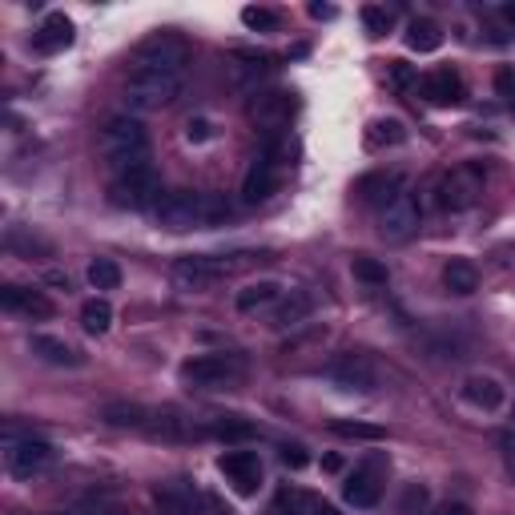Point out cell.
<instances>
[{
    "instance_id": "cell-39",
    "label": "cell",
    "mask_w": 515,
    "mask_h": 515,
    "mask_svg": "<svg viewBox=\"0 0 515 515\" xmlns=\"http://www.w3.org/2000/svg\"><path fill=\"white\" fill-rule=\"evenodd\" d=\"M387 77H391V85H395L399 93L415 85V69H411L407 61H391V64H387Z\"/></svg>"
},
{
    "instance_id": "cell-18",
    "label": "cell",
    "mask_w": 515,
    "mask_h": 515,
    "mask_svg": "<svg viewBox=\"0 0 515 515\" xmlns=\"http://www.w3.org/2000/svg\"><path fill=\"white\" fill-rule=\"evenodd\" d=\"M0 302H5V311L25 314V318H53V302L41 290H29V286H5L0 290Z\"/></svg>"
},
{
    "instance_id": "cell-41",
    "label": "cell",
    "mask_w": 515,
    "mask_h": 515,
    "mask_svg": "<svg viewBox=\"0 0 515 515\" xmlns=\"http://www.w3.org/2000/svg\"><path fill=\"white\" fill-rule=\"evenodd\" d=\"M495 93H500V97H515V69L511 64H503V69L495 73Z\"/></svg>"
},
{
    "instance_id": "cell-46",
    "label": "cell",
    "mask_w": 515,
    "mask_h": 515,
    "mask_svg": "<svg viewBox=\"0 0 515 515\" xmlns=\"http://www.w3.org/2000/svg\"><path fill=\"white\" fill-rule=\"evenodd\" d=\"M503 21L515 25V5H503Z\"/></svg>"
},
{
    "instance_id": "cell-15",
    "label": "cell",
    "mask_w": 515,
    "mask_h": 515,
    "mask_svg": "<svg viewBox=\"0 0 515 515\" xmlns=\"http://www.w3.org/2000/svg\"><path fill=\"white\" fill-rule=\"evenodd\" d=\"M278 182H282V170H278L270 157H258L254 165H250V173H246V182H242V202H266L270 193L278 190Z\"/></svg>"
},
{
    "instance_id": "cell-37",
    "label": "cell",
    "mask_w": 515,
    "mask_h": 515,
    "mask_svg": "<svg viewBox=\"0 0 515 515\" xmlns=\"http://www.w3.org/2000/svg\"><path fill=\"white\" fill-rule=\"evenodd\" d=\"M427 503H431V491H427V487H423V483H407V491H402V500H399V511H402V515H423Z\"/></svg>"
},
{
    "instance_id": "cell-23",
    "label": "cell",
    "mask_w": 515,
    "mask_h": 515,
    "mask_svg": "<svg viewBox=\"0 0 515 515\" xmlns=\"http://www.w3.org/2000/svg\"><path fill=\"white\" fill-rule=\"evenodd\" d=\"M463 399L480 411H495L503 402V387H500V379H491V374H471V379L463 382Z\"/></svg>"
},
{
    "instance_id": "cell-25",
    "label": "cell",
    "mask_w": 515,
    "mask_h": 515,
    "mask_svg": "<svg viewBox=\"0 0 515 515\" xmlns=\"http://www.w3.org/2000/svg\"><path fill=\"white\" fill-rule=\"evenodd\" d=\"M443 286L451 290V294H475V290H480V270L467 258H451L443 266Z\"/></svg>"
},
{
    "instance_id": "cell-11",
    "label": "cell",
    "mask_w": 515,
    "mask_h": 515,
    "mask_svg": "<svg viewBox=\"0 0 515 515\" xmlns=\"http://www.w3.org/2000/svg\"><path fill=\"white\" fill-rule=\"evenodd\" d=\"M154 503L162 515H205V500L193 480H165L154 487Z\"/></svg>"
},
{
    "instance_id": "cell-22",
    "label": "cell",
    "mask_w": 515,
    "mask_h": 515,
    "mask_svg": "<svg viewBox=\"0 0 515 515\" xmlns=\"http://www.w3.org/2000/svg\"><path fill=\"white\" fill-rule=\"evenodd\" d=\"M278 508L290 511V515H339V508L326 503L322 495L298 491V487H282V491H278Z\"/></svg>"
},
{
    "instance_id": "cell-32",
    "label": "cell",
    "mask_w": 515,
    "mask_h": 515,
    "mask_svg": "<svg viewBox=\"0 0 515 515\" xmlns=\"http://www.w3.org/2000/svg\"><path fill=\"white\" fill-rule=\"evenodd\" d=\"M89 286L93 290H117L121 286V266H117L114 258L89 262Z\"/></svg>"
},
{
    "instance_id": "cell-33",
    "label": "cell",
    "mask_w": 515,
    "mask_h": 515,
    "mask_svg": "<svg viewBox=\"0 0 515 515\" xmlns=\"http://www.w3.org/2000/svg\"><path fill=\"white\" fill-rule=\"evenodd\" d=\"M351 270H354V278H359V282H367V286H387L391 282V270L382 266L379 258H354Z\"/></svg>"
},
{
    "instance_id": "cell-30",
    "label": "cell",
    "mask_w": 515,
    "mask_h": 515,
    "mask_svg": "<svg viewBox=\"0 0 515 515\" xmlns=\"http://www.w3.org/2000/svg\"><path fill=\"white\" fill-rule=\"evenodd\" d=\"M81 326H85L89 334H105L109 326H114V306H109L105 298H89V302L81 306Z\"/></svg>"
},
{
    "instance_id": "cell-29",
    "label": "cell",
    "mask_w": 515,
    "mask_h": 515,
    "mask_svg": "<svg viewBox=\"0 0 515 515\" xmlns=\"http://www.w3.org/2000/svg\"><path fill=\"white\" fill-rule=\"evenodd\" d=\"M101 419L114 427H149V411L137 407V402H109V407L101 411Z\"/></svg>"
},
{
    "instance_id": "cell-40",
    "label": "cell",
    "mask_w": 515,
    "mask_h": 515,
    "mask_svg": "<svg viewBox=\"0 0 515 515\" xmlns=\"http://www.w3.org/2000/svg\"><path fill=\"white\" fill-rule=\"evenodd\" d=\"M282 463H286V467H294V471H302V467L311 463V455H306V447H302V443H286V447H282Z\"/></svg>"
},
{
    "instance_id": "cell-42",
    "label": "cell",
    "mask_w": 515,
    "mask_h": 515,
    "mask_svg": "<svg viewBox=\"0 0 515 515\" xmlns=\"http://www.w3.org/2000/svg\"><path fill=\"white\" fill-rule=\"evenodd\" d=\"M185 137H190V142H205V137H210V121H205V117L190 121V129H185Z\"/></svg>"
},
{
    "instance_id": "cell-10",
    "label": "cell",
    "mask_w": 515,
    "mask_h": 515,
    "mask_svg": "<svg viewBox=\"0 0 515 515\" xmlns=\"http://www.w3.org/2000/svg\"><path fill=\"white\" fill-rule=\"evenodd\" d=\"M483 193V170L480 165H455L451 173L439 182V205L443 210H471Z\"/></svg>"
},
{
    "instance_id": "cell-26",
    "label": "cell",
    "mask_w": 515,
    "mask_h": 515,
    "mask_svg": "<svg viewBox=\"0 0 515 515\" xmlns=\"http://www.w3.org/2000/svg\"><path fill=\"white\" fill-rule=\"evenodd\" d=\"M278 294H282V286L270 282V278H262V282H250L246 290H238V298H233V302H238L242 314H250V311H258V306H270Z\"/></svg>"
},
{
    "instance_id": "cell-17",
    "label": "cell",
    "mask_w": 515,
    "mask_h": 515,
    "mask_svg": "<svg viewBox=\"0 0 515 515\" xmlns=\"http://www.w3.org/2000/svg\"><path fill=\"white\" fill-rule=\"evenodd\" d=\"M423 97L431 105H459V101L467 97L463 89V77H459L455 69H435L423 77Z\"/></svg>"
},
{
    "instance_id": "cell-24",
    "label": "cell",
    "mask_w": 515,
    "mask_h": 515,
    "mask_svg": "<svg viewBox=\"0 0 515 515\" xmlns=\"http://www.w3.org/2000/svg\"><path fill=\"white\" fill-rule=\"evenodd\" d=\"M314 306H318V298L311 294V290H290V298L278 306V314H274V326H302L306 318L314 314Z\"/></svg>"
},
{
    "instance_id": "cell-2",
    "label": "cell",
    "mask_w": 515,
    "mask_h": 515,
    "mask_svg": "<svg viewBox=\"0 0 515 515\" xmlns=\"http://www.w3.org/2000/svg\"><path fill=\"white\" fill-rule=\"evenodd\" d=\"M97 154L105 157L109 170L125 173L137 165H149V134L137 117H109L97 137Z\"/></svg>"
},
{
    "instance_id": "cell-20",
    "label": "cell",
    "mask_w": 515,
    "mask_h": 515,
    "mask_svg": "<svg viewBox=\"0 0 515 515\" xmlns=\"http://www.w3.org/2000/svg\"><path fill=\"white\" fill-rule=\"evenodd\" d=\"M149 431H154L157 439H198V435H205V431H198V423L185 419L177 407L154 411V415H149Z\"/></svg>"
},
{
    "instance_id": "cell-9",
    "label": "cell",
    "mask_w": 515,
    "mask_h": 515,
    "mask_svg": "<svg viewBox=\"0 0 515 515\" xmlns=\"http://www.w3.org/2000/svg\"><path fill=\"white\" fill-rule=\"evenodd\" d=\"M419 198L411 190H399L382 202V213H379V233L387 242H407L411 233L419 230Z\"/></svg>"
},
{
    "instance_id": "cell-7",
    "label": "cell",
    "mask_w": 515,
    "mask_h": 515,
    "mask_svg": "<svg viewBox=\"0 0 515 515\" xmlns=\"http://www.w3.org/2000/svg\"><path fill=\"white\" fill-rule=\"evenodd\" d=\"M53 463H57V447L36 439V435H21V439H8L5 443V467L16 480H33V475L49 471Z\"/></svg>"
},
{
    "instance_id": "cell-44",
    "label": "cell",
    "mask_w": 515,
    "mask_h": 515,
    "mask_svg": "<svg viewBox=\"0 0 515 515\" xmlns=\"http://www.w3.org/2000/svg\"><path fill=\"white\" fill-rule=\"evenodd\" d=\"M311 16L314 21H334V8L331 5H311Z\"/></svg>"
},
{
    "instance_id": "cell-16",
    "label": "cell",
    "mask_w": 515,
    "mask_h": 515,
    "mask_svg": "<svg viewBox=\"0 0 515 515\" xmlns=\"http://www.w3.org/2000/svg\"><path fill=\"white\" fill-rule=\"evenodd\" d=\"M29 351L36 354V359L53 362V367H85V354H81L73 342L57 339V334H33Z\"/></svg>"
},
{
    "instance_id": "cell-6",
    "label": "cell",
    "mask_w": 515,
    "mask_h": 515,
    "mask_svg": "<svg viewBox=\"0 0 515 515\" xmlns=\"http://www.w3.org/2000/svg\"><path fill=\"white\" fill-rule=\"evenodd\" d=\"M162 198V177H157L154 165H137V170H125L114 177L109 185V202L121 205V210H145Z\"/></svg>"
},
{
    "instance_id": "cell-8",
    "label": "cell",
    "mask_w": 515,
    "mask_h": 515,
    "mask_svg": "<svg viewBox=\"0 0 515 515\" xmlns=\"http://www.w3.org/2000/svg\"><path fill=\"white\" fill-rule=\"evenodd\" d=\"M190 64V45L173 33H154L149 41H142L134 57V69H162V73H185Z\"/></svg>"
},
{
    "instance_id": "cell-4",
    "label": "cell",
    "mask_w": 515,
    "mask_h": 515,
    "mask_svg": "<svg viewBox=\"0 0 515 515\" xmlns=\"http://www.w3.org/2000/svg\"><path fill=\"white\" fill-rule=\"evenodd\" d=\"M185 89V73H162V69H129L125 81V105L134 114H162L170 109Z\"/></svg>"
},
{
    "instance_id": "cell-12",
    "label": "cell",
    "mask_w": 515,
    "mask_h": 515,
    "mask_svg": "<svg viewBox=\"0 0 515 515\" xmlns=\"http://www.w3.org/2000/svg\"><path fill=\"white\" fill-rule=\"evenodd\" d=\"M326 379L339 391H359V395L379 387V371H374V362L367 354H339V359L326 367Z\"/></svg>"
},
{
    "instance_id": "cell-3",
    "label": "cell",
    "mask_w": 515,
    "mask_h": 515,
    "mask_svg": "<svg viewBox=\"0 0 515 515\" xmlns=\"http://www.w3.org/2000/svg\"><path fill=\"white\" fill-rule=\"evenodd\" d=\"M266 254H230V258H210V254H185L170 266V278L182 294H205L222 282V278L246 270L250 262H262Z\"/></svg>"
},
{
    "instance_id": "cell-13",
    "label": "cell",
    "mask_w": 515,
    "mask_h": 515,
    "mask_svg": "<svg viewBox=\"0 0 515 515\" xmlns=\"http://www.w3.org/2000/svg\"><path fill=\"white\" fill-rule=\"evenodd\" d=\"M250 121H254L258 129H266V134H278L282 125H290V117H294V93H282V89H270V93H258L254 101H250Z\"/></svg>"
},
{
    "instance_id": "cell-35",
    "label": "cell",
    "mask_w": 515,
    "mask_h": 515,
    "mask_svg": "<svg viewBox=\"0 0 515 515\" xmlns=\"http://www.w3.org/2000/svg\"><path fill=\"white\" fill-rule=\"evenodd\" d=\"M362 25H367L371 36H382V33H391V25H395V13L382 8V5H367L362 8Z\"/></svg>"
},
{
    "instance_id": "cell-36",
    "label": "cell",
    "mask_w": 515,
    "mask_h": 515,
    "mask_svg": "<svg viewBox=\"0 0 515 515\" xmlns=\"http://www.w3.org/2000/svg\"><path fill=\"white\" fill-rule=\"evenodd\" d=\"M242 25H246V29H254V33H274L278 29V13L250 5V8H242Z\"/></svg>"
},
{
    "instance_id": "cell-31",
    "label": "cell",
    "mask_w": 515,
    "mask_h": 515,
    "mask_svg": "<svg viewBox=\"0 0 515 515\" xmlns=\"http://www.w3.org/2000/svg\"><path fill=\"white\" fill-rule=\"evenodd\" d=\"M205 435H213V439H226V443H246V439H254V427L246 423V419H213L210 427H205Z\"/></svg>"
},
{
    "instance_id": "cell-21",
    "label": "cell",
    "mask_w": 515,
    "mask_h": 515,
    "mask_svg": "<svg viewBox=\"0 0 515 515\" xmlns=\"http://www.w3.org/2000/svg\"><path fill=\"white\" fill-rule=\"evenodd\" d=\"M342 495H346V503H354V508H374V503H379V495H382L379 471H374V467L354 471L351 480L342 483Z\"/></svg>"
},
{
    "instance_id": "cell-28",
    "label": "cell",
    "mask_w": 515,
    "mask_h": 515,
    "mask_svg": "<svg viewBox=\"0 0 515 515\" xmlns=\"http://www.w3.org/2000/svg\"><path fill=\"white\" fill-rule=\"evenodd\" d=\"M402 142H407V125H402L399 117H379V121H371V129H367V145H371V149L402 145Z\"/></svg>"
},
{
    "instance_id": "cell-1",
    "label": "cell",
    "mask_w": 515,
    "mask_h": 515,
    "mask_svg": "<svg viewBox=\"0 0 515 515\" xmlns=\"http://www.w3.org/2000/svg\"><path fill=\"white\" fill-rule=\"evenodd\" d=\"M157 213V226L165 230H198V226H218L233 213V205L222 198V193H190V190H177L165 193L162 202L154 205Z\"/></svg>"
},
{
    "instance_id": "cell-5",
    "label": "cell",
    "mask_w": 515,
    "mask_h": 515,
    "mask_svg": "<svg viewBox=\"0 0 515 515\" xmlns=\"http://www.w3.org/2000/svg\"><path fill=\"white\" fill-rule=\"evenodd\" d=\"M242 371H246V359H242V354H198V359L182 362V379L202 391L230 387V382L242 379Z\"/></svg>"
},
{
    "instance_id": "cell-43",
    "label": "cell",
    "mask_w": 515,
    "mask_h": 515,
    "mask_svg": "<svg viewBox=\"0 0 515 515\" xmlns=\"http://www.w3.org/2000/svg\"><path fill=\"white\" fill-rule=\"evenodd\" d=\"M431 515H471V508H467V503H439Z\"/></svg>"
},
{
    "instance_id": "cell-27",
    "label": "cell",
    "mask_w": 515,
    "mask_h": 515,
    "mask_svg": "<svg viewBox=\"0 0 515 515\" xmlns=\"http://www.w3.org/2000/svg\"><path fill=\"white\" fill-rule=\"evenodd\" d=\"M407 45L415 53H435L439 45H443V29H439L435 21H427V16H419V21L407 25Z\"/></svg>"
},
{
    "instance_id": "cell-34",
    "label": "cell",
    "mask_w": 515,
    "mask_h": 515,
    "mask_svg": "<svg viewBox=\"0 0 515 515\" xmlns=\"http://www.w3.org/2000/svg\"><path fill=\"white\" fill-rule=\"evenodd\" d=\"M331 431H334L339 439H371V443L387 439V431H382V427H371V423H351V419H339V423H331Z\"/></svg>"
},
{
    "instance_id": "cell-45",
    "label": "cell",
    "mask_w": 515,
    "mask_h": 515,
    "mask_svg": "<svg viewBox=\"0 0 515 515\" xmlns=\"http://www.w3.org/2000/svg\"><path fill=\"white\" fill-rule=\"evenodd\" d=\"M322 467H326V471H339L342 459H339V455H326V459H322Z\"/></svg>"
},
{
    "instance_id": "cell-19",
    "label": "cell",
    "mask_w": 515,
    "mask_h": 515,
    "mask_svg": "<svg viewBox=\"0 0 515 515\" xmlns=\"http://www.w3.org/2000/svg\"><path fill=\"white\" fill-rule=\"evenodd\" d=\"M73 45V21L64 13H49L41 21V29L33 33V49L36 53H64Z\"/></svg>"
},
{
    "instance_id": "cell-38",
    "label": "cell",
    "mask_w": 515,
    "mask_h": 515,
    "mask_svg": "<svg viewBox=\"0 0 515 515\" xmlns=\"http://www.w3.org/2000/svg\"><path fill=\"white\" fill-rule=\"evenodd\" d=\"M391 185H395V177H391V173H367V177H359L354 193H359L362 202H371V198H379V193H387Z\"/></svg>"
},
{
    "instance_id": "cell-14",
    "label": "cell",
    "mask_w": 515,
    "mask_h": 515,
    "mask_svg": "<svg viewBox=\"0 0 515 515\" xmlns=\"http://www.w3.org/2000/svg\"><path fill=\"white\" fill-rule=\"evenodd\" d=\"M218 471L226 475L238 495H254L262 487V459L254 451H226L218 459Z\"/></svg>"
}]
</instances>
